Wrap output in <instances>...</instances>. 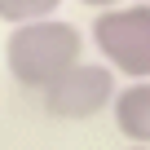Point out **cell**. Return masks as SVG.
Here are the masks:
<instances>
[{
    "label": "cell",
    "instance_id": "cell-3",
    "mask_svg": "<svg viewBox=\"0 0 150 150\" xmlns=\"http://www.w3.org/2000/svg\"><path fill=\"white\" fill-rule=\"evenodd\" d=\"M44 110L53 119H93L106 106H115L119 88H115V71L97 66V62H75L71 71H62L57 80L40 93Z\"/></svg>",
    "mask_w": 150,
    "mask_h": 150
},
{
    "label": "cell",
    "instance_id": "cell-1",
    "mask_svg": "<svg viewBox=\"0 0 150 150\" xmlns=\"http://www.w3.org/2000/svg\"><path fill=\"white\" fill-rule=\"evenodd\" d=\"M84 53V31L71 27L62 18H44V22H27L18 31H9L5 40V66L22 88H49L62 71H71Z\"/></svg>",
    "mask_w": 150,
    "mask_h": 150
},
{
    "label": "cell",
    "instance_id": "cell-7",
    "mask_svg": "<svg viewBox=\"0 0 150 150\" xmlns=\"http://www.w3.org/2000/svg\"><path fill=\"white\" fill-rule=\"evenodd\" d=\"M124 150H150V146H124Z\"/></svg>",
    "mask_w": 150,
    "mask_h": 150
},
{
    "label": "cell",
    "instance_id": "cell-2",
    "mask_svg": "<svg viewBox=\"0 0 150 150\" xmlns=\"http://www.w3.org/2000/svg\"><path fill=\"white\" fill-rule=\"evenodd\" d=\"M93 44L110 71L128 75L132 84L150 80V5L137 0V5H119V9L97 13Z\"/></svg>",
    "mask_w": 150,
    "mask_h": 150
},
{
    "label": "cell",
    "instance_id": "cell-6",
    "mask_svg": "<svg viewBox=\"0 0 150 150\" xmlns=\"http://www.w3.org/2000/svg\"><path fill=\"white\" fill-rule=\"evenodd\" d=\"M84 5H88V9H102V13H106V9H119V0H84Z\"/></svg>",
    "mask_w": 150,
    "mask_h": 150
},
{
    "label": "cell",
    "instance_id": "cell-4",
    "mask_svg": "<svg viewBox=\"0 0 150 150\" xmlns=\"http://www.w3.org/2000/svg\"><path fill=\"white\" fill-rule=\"evenodd\" d=\"M110 115H115V128L128 137V146H150V80L119 88Z\"/></svg>",
    "mask_w": 150,
    "mask_h": 150
},
{
    "label": "cell",
    "instance_id": "cell-8",
    "mask_svg": "<svg viewBox=\"0 0 150 150\" xmlns=\"http://www.w3.org/2000/svg\"><path fill=\"white\" fill-rule=\"evenodd\" d=\"M146 5H150V0H146Z\"/></svg>",
    "mask_w": 150,
    "mask_h": 150
},
{
    "label": "cell",
    "instance_id": "cell-5",
    "mask_svg": "<svg viewBox=\"0 0 150 150\" xmlns=\"http://www.w3.org/2000/svg\"><path fill=\"white\" fill-rule=\"evenodd\" d=\"M53 13H57V0H0V22H13V27L44 22Z\"/></svg>",
    "mask_w": 150,
    "mask_h": 150
}]
</instances>
